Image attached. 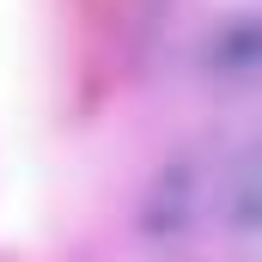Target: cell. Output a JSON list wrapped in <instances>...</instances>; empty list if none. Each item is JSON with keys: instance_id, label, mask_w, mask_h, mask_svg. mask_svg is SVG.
<instances>
[{"instance_id": "1", "label": "cell", "mask_w": 262, "mask_h": 262, "mask_svg": "<svg viewBox=\"0 0 262 262\" xmlns=\"http://www.w3.org/2000/svg\"><path fill=\"white\" fill-rule=\"evenodd\" d=\"M232 220L238 226H262V152L256 159H244V171H238V183H232Z\"/></svg>"}]
</instances>
